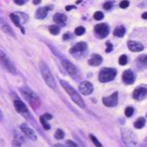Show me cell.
Returning a JSON list of instances; mask_svg holds the SVG:
<instances>
[{"label":"cell","mask_w":147,"mask_h":147,"mask_svg":"<svg viewBox=\"0 0 147 147\" xmlns=\"http://www.w3.org/2000/svg\"><path fill=\"white\" fill-rule=\"evenodd\" d=\"M61 85L64 88V90L68 93V95L70 96V98L72 99L74 102L76 103L77 105L81 108H85V102H84L82 97H81L78 92H77L70 84L64 80H61Z\"/></svg>","instance_id":"1"},{"label":"cell","mask_w":147,"mask_h":147,"mask_svg":"<svg viewBox=\"0 0 147 147\" xmlns=\"http://www.w3.org/2000/svg\"><path fill=\"white\" fill-rule=\"evenodd\" d=\"M21 92H22V96H24V98L30 103V105L33 109L36 110L39 108V106L41 105V100H40L39 97L37 96V94L34 93L31 88H22Z\"/></svg>","instance_id":"2"},{"label":"cell","mask_w":147,"mask_h":147,"mask_svg":"<svg viewBox=\"0 0 147 147\" xmlns=\"http://www.w3.org/2000/svg\"><path fill=\"white\" fill-rule=\"evenodd\" d=\"M39 66H40L41 76H42V77H43V79L45 80L46 84H47L50 88L55 90L56 87H57L56 81H55V78H54L51 71L49 70V66L47 65V63H44V61H40Z\"/></svg>","instance_id":"3"},{"label":"cell","mask_w":147,"mask_h":147,"mask_svg":"<svg viewBox=\"0 0 147 147\" xmlns=\"http://www.w3.org/2000/svg\"><path fill=\"white\" fill-rule=\"evenodd\" d=\"M123 142L127 147H141L136 135L129 129H123L121 131Z\"/></svg>","instance_id":"4"},{"label":"cell","mask_w":147,"mask_h":147,"mask_svg":"<svg viewBox=\"0 0 147 147\" xmlns=\"http://www.w3.org/2000/svg\"><path fill=\"white\" fill-rule=\"evenodd\" d=\"M49 47L52 50H53V53L54 54H56V55L58 56V57H60V60H61V64H63V68L66 70V72L70 75L71 76H73V77H77V76H78V69L76 68V65H74L72 63H70L68 60H66L65 58H63V56L61 55L60 53H58L57 52V50L54 49L53 47H50V46L49 45Z\"/></svg>","instance_id":"5"},{"label":"cell","mask_w":147,"mask_h":147,"mask_svg":"<svg viewBox=\"0 0 147 147\" xmlns=\"http://www.w3.org/2000/svg\"><path fill=\"white\" fill-rule=\"evenodd\" d=\"M117 76V70L114 68H102L99 74V80L102 83L110 82Z\"/></svg>","instance_id":"6"},{"label":"cell","mask_w":147,"mask_h":147,"mask_svg":"<svg viewBox=\"0 0 147 147\" xmlns=\"http://www.w3.org/2000/svg\"><path fill=\"white\" fill-rule=\"evenodd\" d=\"M0 63L3 65V67L7 70L11 74H16L17 70L16 67H15L14 63L11 61V60L7 57L5 53H4L2 50H0Z\"/></svg>","instance_id":"7"},{"label":"cell","mask_w":147,"mask_h":147,"mask_svg":"<svg viewBox=\"0 0 147 147\" xmlns=\"http://www.w3.org/2000/svg\"><path fill=\"white\" fill-rule=\"evenodd\" d=\"M118 102V92L115 91L113 94L102 98V103L107 107H115Z\"/></svg>","instance_id":"8"},{"label":"cell","mask_w":147,"mask_h":147,"mask_svg":"<svg viewBox=\"0 0 147 147\" xmlns=\"http://www.w3.org/2000/svg\"><path fill=\"white\" fill-rule=\"evenodd\" d=\"M21 130L22 132L24 133V135L26 137H28L30 140L32 141H36L37 140V136H36V133L34 132V130L32 129V127H30L27 124L24 123L21 125Z\"/></svg>","instance_id":"9"},{"label":"cell","mask_w":147,"mask_h":147,"mask_svg":"<svg viewBox=\"0 0 147 147\" xmlns=\"http://www.w3.org/2000/svg\"><path fill=\"white\" fill-rule=\"evenodd\" d=\"M94 31H95V34H97V36L100 38H104L109 34V28H108V26L105 24H97L95 26Z\"/></svg>","instance_id":"10"},{"label":"cell","mask_w":147,"mask_h":147,"mask_svg":"<svg viewBox=\"0 0 147 147\" xmlns=\"http://www.w3.org/2000/svg\"><path fill=\"white\" fill-rule=\"evenodd\" d=\"M13 104L16 111L19 114L22 115H26L28 114V108L25 105V103H24L20 99H15L13 100Z\"/></svg>","instance_id":"11"},{"label":"cell","mask_w":147,"mask_h":147,"mask_svg":"<svg viewBox=\"0 0 147 147\" xmlns=\"http://www.w3.org/2000/svg\"><path fill=\"white\" fill-rule=\"evenodd\" d=\"M79 91L84 95H90L93 91V86L88 81H83L79 85Z\"/></svg>","instance_id":"12"},{"label":"cell","mask_w":147,"mask_h":147,"mask_svg":"<svg viewBox=\"0 0 147 147\" xmlns=\"http://www.w3.org/2000/svg\"><path fill=\"white\" fill-rule=\"evenodd\" d=\"M53 9L52 6H47V7H42L37 9L36 11V18L39 19V20H43L48 15V11L51 10Z\"/></svg>","instance_id":"13"},{"label":"cell","mask_w":147,"mask_h":147,"mask_svg":"<svg viewBox=\"0 0 147 147\" xmlns=\"http://www.w3.org/2000/svg\"><path fill=\"white\" fill-rule=\"evenodd\" d=\"M133 98L137 100H140L145 98V96L147 95V88H135V90L133 91Z\"/></svg>","instance_id":"14"},{"label":"cell","mask_w":147,"mask_h":147,"mask_svg":"<svg viewBox=\"0 0 147 147\" xmlns=\"http://www.w3.org/2000/svg\"><path fill=\"white\" fill-rule=\"evenodd\" d=\"M122 79L124 81V83L127 84V85H131L134 83V79H135V76H134V74L131 70H127L123 73V76H122Z\"/></svg>","instance_id":"15"},{"label":"cell","mask_w":147,"mask_h":147,"mask_svg":"<svg viewBox=\"0 0 147 147\" xmlns=\"http://www.w3.org/2000/svg\"><path fill=\"white\" fill-rule=\"evenodd\" d=\"M86 49H87V44L85 43V42H78V43L76 44L70 49V53L71 54L81 53V52H84Z\"/></svg>","instance_id":"16"},{"label":"cell","mask_w":147,"mask_h":147,"mask_svg":"<svg viewBox=\"0 0 147 147\" xmlns=\"http://www.w3.org/2000/svg\"><path fill=\"white\" fill-rule=\"evenodd\" d=\"M127 47L133 52H139L144 49V45L137 41H129L127 42Z\"/></svg>","instance_id":"17"},{"label":"cell","mask_w":147,"mask_h":147,"mask_svg":"<svg viewBox=\"0 0 147 147\" xmlns=\"http://www.w3.org/2000/svg\"><path fill=\"white\" fill-rule=\"evenodd\" d=\"M102 63V58L99 54H92L90 59L88 60V64L91 66H99Z\"/></svg>","instance_id":"18"},{"label":"cell","mask_w":147,"mask_h":147,"mask_svg":"<svg viewBox=\"0 0 147 147\" xmlns=\"http://www.w3.org/2000/svg\"><path fill=\"white\" fill-rule=\"evenodd\" d=\"M53 21L55 22L56 24L64 25L65 22L67 21V17H66V15H64L63 13H56L53 17Z\"/></svg>","instance_id":"19"},{"label":"cell","mask_w":147,"mask_h":147,"mask_svg":"<svg viewBox=\"0 0 147 147\" xmlns=\"http://www.w3.org/2000/svg\"><path fill=\"white\" fill-rule=\"evenodd\" d=\"M10 19H11V21L13 22V24L16 25L17 27H20L21 28V30L22 31V33H24V28H22V26L21 25V19H20V17H19V15H18V13H11L10 14Z\"/></svg>","instance_id":"20"},{"label":"cell","mask_w":147,"mask_h":147,"mask_svg":"<svg viewBox=\"0 0 147 147\" xmlns=\"http://www.w3.org/2000/svg\"><path fill=\"white\" fill-rule=\"evenodd\" d=\"M0 25H1V28H2V30L4 31L5 33H7V34H10L11 36H15V34H14V33H13V31H12V29L10 28V27L9 26V24H6V22H4V21L2 20H0Z\"/></svg>","instance_id":"21"},{"label":"cell","mask_w":147,"mask_h":147,"mask_svg":"<svg viewBox=\"0 0 147 147\" xmlns=\"http://www.w3.org/2000/svg\"><path fill=\"white\" fill-rule=\"evenodd\" d=\"M138 66H144V68L147 67V55H141L137 58Z\"/></svg>","instance_id":"22"},{"label":"cell","mask_w":147,"mask_h":147,"mask_svg":"<svg viewBox=\"0 0 147 147\" xmlns=\"http://www.w3.org/2000/svg\"><path fill=\"white\" fill-rule=\"evenodd\" d=\"M126 33V29L124 26H118L114 31V36L117 37H122Z\"/></svg>","instance_id":"23"},{"label":"cell","mask_w":147,"mask_h":147,"mask_svg":"<svg viewBox=\"0 0 147 147\" xmlns=\"http://www.w3.org/2000/svg\"><path fill=\"white\" fill-rule=\"evenodd\" d=\"M144 125H145V119L144 117H140L134 123V127H136V129H142V127H144Z\"/></svg>","instance_id":"24"},{"label":"cell","mask_w":147,"mask_h":147,"mask_svg":"<svg viewBox=\"0 0 147 147\" xmlns=\"http://www.w3.org/2000/svg\"><path fill=\"white\" fill-rule=\"evenodd\" d=\"M49 31L50 34H54V36H57V34H59L60 33V27L57 25H51L49 27Z\"/></svg>","instance_id":"25"},{"label":"cell","mask_w":147,"mask_h":147,"mask_svg":"<svg viewBox=\"0 0 147 147\" xmlns=\"http://www.w3.org/2000/svg\"><path fill=\"white\" fill-rule=\"evenodd\" d=\"M47 121L48 120L43 117V115H42L41 117H40V123L42 124V126H43V127H44L46 130H49L50 129V125H49V124Z\"/></svg>","instance_id":"26"},{"label":"cell","mask_w":147,"mask_h":147,"mask_svg":"<svg viewBox=\"0 0 147 147\" xmlns=\"http://www.w3.org/2000/svg\"><path fill=\"white\" fill-rule=\"evenodd\" d=\"M54 137H55V139H57V140H61V139H63L64 138V132H63V130L57 129L56 132L54 133Z\"/></svg>","instance_id":"27"},{"label":"cell","mask_w":147,"mask_h":147,"mask_svg":"<svg viewBox=\"0 0 147 147\" xmlns=\"http://www.w3.org/2000/svg\"><path fill=\"white\" fill-rule=\"evenodd\" d=\"M118 61H119V64L120 65H126L127 63V58L126 55H121L119 57L118 59Z\"/></svg>","instance_id":"28"},{"label":"cell","mask_w":147,"mask_h":147,"mask_svg":"<svg viewBox=\"0 0 147 147\" xmlns=\"http://www.w3.org/2000/svg\"><path fill=\"white\" fill-rule=\"evenodd\" d=\"M134 113V109L132 107H127L126 108V110H125V115H126V117H130L131 115H133Z\"/></svg>","instance_id":"29"},{"label":"cell","mask_w":147,"mask_h":147,"mask_svg":"<svg viewBox=\"0 0 147 147\" xmlns=\"http://www.w3.org/2000/svg\"><path fill=\"white\" fill-rule=\"evenodd\" d=\"M84 33H85V28L82 26L77 27V28L75 30V34H76V36H82Z\"/></svg>","instance_id":"30"},{"label":"cell","mask_w":147,"mask_h":147,"mask_svg":"<svg viewBox=\"0 0 147 147\" xmlns=\"http://www.w3.org/2000/svg\"><path fill=\"white\" fill-rule=\"evenodd\" d=\"M103 17H104V15H103L102 12H100V11H97V12L94 13V19H95V20H97V21L102 20Z\"/></svg>","instance_id":"31"},{"label":"cell","mask_w":147,"mask_h":147,"mask_svg":"<svg viewBox=\"0 0 147 147\" xmlns=\"http://www.w3.org/2000/svg\"><path fill=\"white\" fill-rule=\"evenodd\" d=\"M90 139H91V141H92V142L97 146V147H102V144L98 141V139L96 138L95 136H93V135H90Z\"/></svg>","instance_id":"32"},{"label":"cell","mask_w":147,"mask_h":147,"mask_svg":"<svg viewBox=\"0 0 147 147\" xmlns=\"http://www.w3.org/2000/svg\"><path fill=\"white\" fill-rule=\"evenodd\" d=\"M65 144H66V147H77V144L76 142L71 140H67L65 142Z\"/></svg>","instance_id":"33"},{"label":"cell","mask_w":147,"mask_h":147,"mask_svg":"<svg viewBox=\"0 0 147 147\" xmlns=\"http://www.w3.org/2000/svg\"><path fill=\"white\" fill-rule=\"evenodd\" d=\"M129 2L127 1V0H123L119 6H120L121 9H127V7H129Z\"/></svg>","instance_id":"34"},{"label":"cell","mask_w":147,"mask_h":147,"mask_svg":"<svg viewBox=\"0 0 147 147\" xmlns=\"http://www.w3.org/2000/svg\"><path fill=\"white\" fill-rule=\"evenodd\" d=\"M112 7H113V3L110 2V1H108V2H106V3H104V5H103L104 9H106V10L112 9Z\"/></svg>","instance_id":"35"},{"label":"cell","mask_w":147,"mask_h":147,"mask_svg":"<svg viewBox=\"0 0 147 147\" xmlns=\"http://www.w3.org/2000/svg\"><path fill=\"white\" fill-rule=\"evenodd\" d=\"M106 46H107V48H106V52L107 53H109L112 51V49H113V45H112L110 42H107L106 43Z\"/></svg>","instance_id":"36"},{"label":"cell","mask_w":147,"mask_h":147,"mask_svg":"<svg viewBox=\"0 0 147 147\" xmlns=\"http://www.w3.org/2000/svg\"><path fill=\"white\" fill-rule=\"evenodd\" d=\"M28 1V0H14V2L17 4V5H20V6H22V5H24V4Z\"/></svg>","instance_id":"37"},{"label":"cell","mask_w":147,"mask_h":147,"mask_svg":"<svg viewBox=\"0 0 147 147\" xmlns=\"http://www.w3.org/2000/svg\"><path fill=\"white\" fill-rule=\"evenodd\" d=\"M43 117L47 119V120H50V119H52V115H50V114H48V113H46L43 115Z\"/></svg>","instance_id":"38"},{"label":"cell","mask_w":147,"mask_h":147,"mask_svg":"<svg viewBox=\"0 0 147 147\" xmlns=\"http://www.w3.org/2000/svg\"><path fill=\"white\" fill-rule=\"evenodd\" d=\"M53 147H65L63 144H54Z\"/></svg>","instance_id":"39"},{"label":"cell","mask_w":147,"mask_h":147,"mask_svg":"<svg viewBox=\"0 0 147 147\" xmlns=\"http://www.w3.org/2000/svg\"><path fill=\"white\" fill-rule=\"evenodd\" d=\"M142 18L144 19V20H146V19H147V12H144V14H142Z\"/></svg>","instance_id":"40"},{"label":"cell","mask_w":147,"mask_h":147,"mask_svg":"<svg viewBox=\"0 0 147 147\" xmlns=\"http://www.w3.org/2000/svg\"><path fill=\"white\" fill-rule=\"evenodd\" d=\"M72 9H74L73 6H67L66 7H65V9H66V10H71Z\"/></svg>","instance_id":"41"},{"label":"cell","mask_w":147,"mask_h":147,"mask_svg":"<svg viewBox=\"0 0 147 147\" xmlns=\"http://www.w3.org/2000/svg\"><path fill=\"white\" fill-rule=\"evenodd\" d=\"M68 36H69V34H63V39H64V40H65V39H68V38H69Z\"/></svg>","instance_id":"42"},{"label":"cell","mask_w":147,"mask_h":147,"mask_svg":"<svg viewBox=\"0 0 147 147\" xmlns=\"http://www.w3.org/2000/svg\"><path fill=\"white\" fill-rule=\"evenodd\" d=\"M40 2H41V0H33L34 4H39Z\"/></svg>","instance_id":"43"},{"label":"cell","mask_w":147,"mask_h":147,"mask_svg":"<svg viewBox=\"0 0 147 147\" xmlns=\"http://www.w3.org/2000/svg\"><path fill=\"white\" fill-rule=\"evenodd\" d=\"M3 117H4V115H3V113L1 112V110H0V120H2V119H3Z\"/></svg>","instance_id":"44"}]
</instances>
